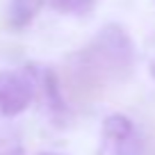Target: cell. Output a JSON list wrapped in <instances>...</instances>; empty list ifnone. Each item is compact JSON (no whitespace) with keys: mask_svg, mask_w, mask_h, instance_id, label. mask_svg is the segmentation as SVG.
<instances>
[{"mask_svg":"<svg viewBox=\"0 0 155 155\" xmlns=\"http://www.w3.org/2000/svg\"><path fill=\"white\" fill-rule=\"evenodd\" d=\"M135 44L130 34L119 23H107L89 41L87 48L75 53V57L101 80L103 84L116 82L130 75L135 66Z\"/></svg>","mask_w":155,"mask_h":155,"instance_id":"obj_1","label":"cell"},{"mask_svg":"<svg viewBox=\"0 0 155 155\" xmlns=\"http://www.w3.org/2000/svg\"><path fill=\"white\" fill-rule=\"evenodd\" d=\"M141 141L135 123L126 114L105 116L101 128V146L96 155H139Z\"/></svg>","mask_w":155,"mask_h":155,"instance_id":"obj_2","label":"cell"},{"mask_svg":"<svg viewBox=\"0 0 155 155\" xmlns=\"http://www.w3.org/2000/svg\"><path fill=\"white\" fill-rule=\"evenodd\" d=\"M34 98V82L25 73L0 71V114L16 116L30 107Z\"/></svg>","mask_w":155,"mask_h":155,"instance_id":"obj_3","label":"cell"},{"mask_svg":"<svg viewBox=\"0 0 155 155\" xmlns=\"http://www.w3.org/2000/svg\"><path fill=\"white\" fill-rule=\"evenodd\" d=\"M44 5H46V0H9V7H7L9 28H14V30L28 28Z\"/></svg>","mask_w":155,"mask_h":155,"instance_id":"obj_4","label":"cell"},{"mask_svg":"<svg viewBox=\"0 0 155 155\" xmlns=\"http://www.w3.org/2000/svg\"><path fill=\"white\" fill-rule=\"evenodd\" d=\"M96 5V0H50V7L55 12L62 14H73V16H82L89 14Z\"/></svg>","mask_w":155,"mask_h":155,"instance_id":"obj_5","label":"cell"},{"mask_svg":"<svg viewBox=\"0 0 155 155\" xmlns=\"http://www.w3.org/2000/svg\"><path fill=\"white\" fill-rule=\"evenodd\" d=\"M0 155H25L21 139L16 135H12V132L0 135Z\"/></svg>","mask_w":155,"mask_h":155,"instance_id":"obj_6","label":"cell"},{"mask_svg":"<svg viewBox=\"0 0 155 155\" xmlns=\"http://www.w3.org/2000/svg\"><path fill=\"white\" fill-rule=\"evenodd\" d=\"M148 71H150V78H153V80H155V62L150 64V68H148Z\"/></svg>","mask_w":155,"mask_h":155,"instance_id":"obj_7","label":"cell"},{"mask_svg":"<svg viewBox=\"0 0 155 155\" xmlns=\"http://www.w3.org/2000/svg\"><path fill=\"white\" fill-rule=\"evenodd\" d=\"M39 155H64V153H53V150H46V153H39Z\"/></svg>","mask_w":155,"mask_h":155,"instance_id":"obj_8","label":"cell"}]
</instances>
